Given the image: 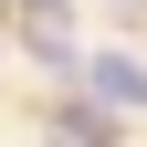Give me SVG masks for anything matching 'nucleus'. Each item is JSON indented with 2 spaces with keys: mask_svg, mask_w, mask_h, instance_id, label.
Wrapping results in <instances>:
<instances>
[{
  "mask_svg": "<svg viewBox=\"0 0 147 147\" xmlns=\"http://www.w3.org/2000/svg\"><path fill=\"white\" fill-rule=\"evenodd\" d=\"M32 21H63V0H32Z\"/></svg>",
  "mask_w": 147,
  "mask_h": 147,
  "instance_id": "2",
  "label": "nucleus"
},
{
  "mask_svg": "<svg viewBox=\"0 0 147 147\" xmlns=\"http://www.w3.org/2000/svg\"><path fill=\"white\" fill-rule=\"evenodd\" d=\"M84 84H95L105 116H147V63H137V53H95V63H84Z\"/></svg>",
  "mask_w": 147,
  "mask_h": 147,
  "instance_id": "1",
  "label": "nucleus"
}]
</instances>
